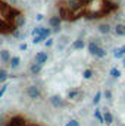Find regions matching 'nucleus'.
Wrapping results in <instances>:
<instances>
[{"mask_svg": "<svg viewBox=\"0 0 125 126\" xmlns=\"http://www.w3.org/2000/svg\"><path fill=\"white\" fill-rule=\"evenodd\" d=\"M3 15H4V19H6V21H9V22H12V24H13V21L16 19V16H18V15H21V10H19V9H16V7L9 6V7H7V10H6Z\"/></svg>", "mask_w": 125, "mask_h": 126, "instance_id": "f257e3e1", "label": "nucleus"}, {"mask_svg": "<svg viewBox=\"0 0 125 126\" xmlns=\"http://www.w3.org/2000/svg\"><path fill=\"white\" fill-rule=\"evenodd\" d=\"M49 101L53 107H65V101H63V98L61 95H52L49 98Z\"/></svg>", "mask_w": 125, "mask_h": 126, "instance_id": "f03ea898", "label": "nucleus"}, {"mask_svg": "<svg viewBox=\"0 0 125 126\" xmlns=\"http://www.w3.org/2000/svg\"><path fill=\"white\" fill-rule=\"evenodd\" d=\"M27 94L28 97L31 98V100H37V98H40V90H38V87H35V85H31V87H28V90H27Z\"/></svg>", "mask_w": 125, "mask_h": 126, "instance_id": "7ed1b4c3", "label": "nucleus"}, {"mask_svg": "<svg viewBox=\"0 0 125 126\" xmlns=\"http://www.w3.org/2000/svg\"><path fill=\"white\" fill-rule=\"evenodd\" d=\"M6 126H25V119L22 116H13Z\"/></svg>", "mask_w": 125, "mask_h": 126, "instance_id": "20e7f679", "label": "nucleus"}, {"mask_svg": "<svg viewBox=\"0 0 125 126\" xmlns=\"http://www.w3.org/2000/svg\"><path fill=\"white\" fill-rule=\"evenodd\" d=\"M62 25V18L61 16H52L49 18V27L50 28H61Z\"/></svg>", "mask_w": 125, "mask_h": 126, "instance_id": "39448f33", "label": "nucleus"}, {"mask_svg": "<svg viewBox=\"0 0 125 126\" xmlns=\"http://www.w3.org/2000/svg\"><path fill=\"white\" fill-rule=\"evenodd\" d=\"M47 59H49V56H47V53H44V51H38V53L35 54V63L44 64V63L47 62Z\"/></svg>", "mask_w": 125, "mask_h": 126, "instance_id": "423d86ee", "label": "nucleus"}, {"mask_svg": "<svg viewBox=\"0 0 125 126\" xmlns=\"http://www.w3.org/2000/svg\"><path fill=\"white\" fill-rule=\"evenodd\" d=\"M25 24H27V18H25L22 13H21V15H18V16H16V19L13 21V25H15L16 28H21V27H24Z\"/></svg>", "mask_w": 125, "mask_h": 126, "instance_id": "0eeeda50", "label": "nucleus"}, {"mask_svg": "<svg viewBox=\"0 0 125 126\" xmlns=\"http://www.w3.org/2000/svg\"><path fill=\"white\" fill-rule=\"evenodd\" d=\"M87 47H88L90 54H93V56H96V53H97V51H99V48H100V46H99V43H97V41H90Z\"/></svg>", "mask_w": 125, "mask_h": 126, "instance_id": "6e6552de", "label": "nucleus"}, {"mask_svg": "<svg viewBox=\"0 0 125 126\" xmlns=\"http://www.w3.org/2000/svg\"><path fill=\"white\" fill-rule=\"evenodd\" d=\"M113 31L118 37H125V24H116Z\"/></svg>", "mask_w": 125, "mask_h": 126, "instance_id": "1a4fd4ad", "label": "nucleus"}, {"mask_svg": "<svg viewBox=\"0 0 125 126\" xmlns=\"http://www.w3.org/2000/svg\"><path fill=\"white\" fill-rule=\"evenodd\" d=\"M71 47H72L74 50H83V48L85 47V43H84V40L78 38V40H75V41L71 44Z\"/></svg>", "mask_w": 125, "mask_h": 126, "instance_id": "9d476101", "label": "nucleus"}, {"mask_svg": "<svg viewBox=\"0 0 125 126\" xmlns=\"http://www.w3.org/2000/svg\"><path fill=\"white\" fill-rule=\"evenodd\" d=\"M97 30H99V32H100V34H110V31H112V27H110L109 24H100V25L97 27Z\"/></svg>", "mask_w": 125, "mask_h": 126, "instance_id": "9b49d317", "label": "nucleus"}, {"mask_svg": "<svg viewBox=\"0 0 125 126\" xmlns=\"http://www.w3.org/2000/svg\"><path fill=\"white\" fill-rule=\"evenodd\" d=\"M10 53H9V50H0V60L3 63H9L10 60Z\"/></svg>", "mask_w": 125, "mask_h": 126, "instance_id": "f8f14e48", "label": "nucleus"}, {"mask_svg": "<svg viewBox=\"0 0 125 126\" xmlns=\"http://www.w3.org/2000/svg\"><path fill=\"white\" fill-rule=\"evenodd\" d=\"M103 120H104L106 125H112V123H113V116H112V113L107 111V110H104V111H103Z\"/></svg>", "mask_w": 125, "mask_h": 126, "instance_id": "ddd939ff", "label": "nucleus"}, {"mask_svg": "<svg viewBox=\"0 0 125 126\" xmlns=\"http://www.w3.org/2000/svg\"><path fill=\"white\" fill-rule=\"evenodd\" d=\"M19 63H21V57H19V56H13V57H10V60H9V64H10L12 69H16V67L19 66Z\"/></svg>", "mask_w": 125, "mask_h": 126, "instance_id": "4468645a", "label": "nucleus"}, {"mask_svg": "<svg viewBox=\"0 0 125 126\" xmlns=\"http://www.w3.org/2000/svg\"><path fill=\"white\" fill-rule=\"evenodd\" d=\"M41 66H43V64H40V63H34V64H31V67H30V72H31L32 75L40 73V72H41Z\"/></svg>", "mask_w": 125, "mask_h": 126, "instance_id": "2eb2a0df", "label": "nucleus"}, {"mask_svg": "<svg viewBox=\"0 0 125 126\" xmlns=\"http://www.w3.org/2000/svg\"><path fill=\"white\" fill-rule=\"evenodd\" d=\"M109 75H110L113 79H118V78L121 76V70H119L118 67H112V69H110V72H109Z\"/></svg>", "mask_w": 125, "mask_h": 126, "instance_id": "dca6fc26", "label": "nucleus"}, {"mask_svg": "<svg viewBox=\"0 0 125 126\" xmlns=\"http://www.w3.org/2000/svg\"><path fill=\"white\" fill-rule=\"evenodd\" d=\"M44 40H47L43 34H40V35H34V38H32V43L34 44H40V43H44Z\"/></svg>", "mask_w": 125, "mask_h": 126, "instance_id": "f3484780", "label": "nucleus"}, {"mask_svg": "<svg viewBox=\"0 0 125 126\" xmlns=\"http://www.w3.org/2000/svg\"><path fill=\"white\" fill-rule=\"evenodd\" d=\"M9 78V75H7V72L4 70V69H0V84H3V82H6V79Z\"/></svg>", "mask_w": 125, "mask_h": 126, "instance_id": "a211bd4d", "label": "nucleus"}, {"mask_svg": "<svg viewBox=\"0 0 125 126\" xmlns=\"http://www.w3.org/2000/svg\"><path fill=\"white\" fill-rule=\"evenodd\" d=\"M80 94H81V91H80V90H71V91L68 93V98H69V100H72V98L78 97Z\"/></svg>", "mask_w": 125, "mask_h": 126, "instance_id": "6ab92c4d", "label": "nucleus"}, {"mask_svg": "<svg viewBox=\"0 0 125 126\" xmlns=\"http://www.w3.org/2000/svg\"><path fill=\"white\" fill-rule=\"evenodd\" d=\"M94 117L97 119V122H100V123H104V120H103V114L100 113V110L97 109V110H94Z\"/></svg>", "mask_w": 125, "mask_h": 126, "instance_id": "aec40b11", "label": "nucleus"}, {"mask_svg": "<svg viewBox=\"0 0 125 126\" xmlns=\"http://www.w3.org/2000/svg\"><path fill=\"white\" fill-rule=\"evenodd\" d=\"M113 56H115L116 59H122V57H124V53H122L121 47H119V48H115V50H113Z\"/></svg>", "mask_w": 125, "mask_h": 126, "instance_id": "412c9836", "label": "nucleus"}, {"mask_svg": "<svg viewBox=\"0 0 125 126\" xmlns=\"http://www.w3.org/2000/svg\"><path fill=\"white\" fill-rule=\"evenodd\" d=\"M102 95H103V93H96V95H94V98H93V104H99L100 103V100H102Z\"/></svg>", "mask_w": 125, "mask_h": 126, "instance_id": "4be33fe9", "label": "nucleus"}, {"mask_svg": "<svg viewBox=\"0 0 125 126\" xmlns=\"http://www.w3.org/2000/svg\"><path fill=\"white\" fill-rule=\"evenodd\" d=\"M104 56H106V50L100 47V48H99V51L96 53V57H99V59H103Z\"/></svg>", "mask_w": 125, "mask_h": 126, "instance_id": "5701e85b", "label": "nucleus"}, {"mask_svg": "<svg viewBox=\"0 0 125 126\" xmlns=\"http://www.w3.org/2000/svg\"><path fill=\"white\" fill-rule=\"evenodd\" d=\"M83 76H84L85 79H90V78L93 76V70H91V69H85V70L83 72Z\"/></svg>", "mask_w": 125, "mask_h": 126, "instance_id": "b1692460", "label": "nucleus"}, {"mask_svg": "<svg viewBox=\"0 0 125 126\" xmlns=\"http://www.w3.org/2000/svg\"><path fill=\"white\" fill-rule=\"evenodd\" d=\"M52 32H53V31H52L50 28H44V27H43V31H41V34H43L46 38H49V37L52 35Z\"/></svg>", "mask_w": 125, "mask_h": 126, "instance_id": "393cba45", "label": "nucleus"}, {"mask_svg": "<svg viewBox=\"0 0 125 126\" xmlns=\"http://www.w3.org/2000/svg\"><path fill=\"white\" fill-rule=\"evenodd\" d=\"M41 31H43V27H35V28L31 31L32 37H34V35H40V34H41Z\"/></svg>", "mask_w": 125, "mask_h": 126, "instance_id": "a878e982", "label": "nucleus"}, {"mask_svg": "<svg viewBox=\"0 0 125 126\" xmlns=\"http://www.w3.org/2000/svg\"><path fill=\"white\" fill-rule=\"evenodd\" d=\"M103 95H104V98H106V100H109V101L112 100V91H110V90H104Z\"/></svg>", "mask_w": 125, "mask_h": 126, "instance_id": "bb28decb", "label": "nucleus"}, {"mask_svg": "<svg viewBox=\"0 0 125 126\" xmlns=\"http://www.w3.org/2000/svg\"><path fill=\"white\" fill-rule=\"evenodd\" d=\"M6 90H7V84H4V82H3V85H1V88H0V98H1L3 95H4Z\"/></svg>", "mask_w": 125, "mask_h": 126, "instance_id": "cd10ccee", "label": "nucleus"}, {"mask_svg": "<svg viewBox=\"0 0 125 126\" xmlns=\"http://www.w3.org/2000/svg\"><path fill=\"white\" fill-rule=\"evenodd\" d=\"M65 126H80V122H78V120H75V119H72V120H69Z\"/></svg>", "mask_w": 125, "mask_h": 126, "instance_id": "c85d7f7f", "label": "nucleus"}, {"mask_svg": "<svg viewBox=\"0 0 125 126\" xmlns=\"http://www.w3.org/2000/svg\"><path fill=\"white\" fill-rule=\"evenodd\" d=\"M53 44H55V41H53V40H50V38H47V40L44 41V46H46L47 48H49V47H52Z\"/></svg>", "mask_w": 125, "mask_h": 126, "instance_id": "c756f323", "label": "nucleus"}, {"mask_svg": "<svg viewBox=\"0 0 125 126\" xmlns=\"http://www.w3.org/2000/svg\"><path fill=\"white\" fill-rule=\"evenodd\" d=\"M93 0H80V3L83 4V6H87V4H90Z\"/></svg>", "mask_w": 125, "mask_h": 126, "instance_id": "7c9ffc66", "label": "nucleus"}, {"mask_svg": "<svg viewBox=\"0 0 125 126\" xmlns=\"http://www.w3.org/2000/svg\"><path fill=\"white\" fill-rule=\"evenodd\" d=\"M27 48H28V46H27L25 43H22V44L19 46V50H22V51H24V50H27Z\"/></svg>", "mask_w": 125, "mask_h": 126, "instance_id": "2f4dec72", "label": "nucleus"}, {"mask_svg": "<svg viewBox=\"0 0 125 126\" xmlns=\"http://www.w3.org/2000/svg\"><path fill=\"white\" fill-rule=\"evenodd\" d=\"M35 18H37V21H43V19H44V15H41V13H38V15H37Z\"/></svg>", "mask_w": 125, "mask_h": 126, "instance_id": "473e14b6", "label": "nucleus"}, {"mask_svg": "<svg viewBox=\"0 0 125 126\" xmlns=\"http://www.w3.org/2000/svg\"><path fill=\"white\" fill-rule=\"evenodd\" d=\"M0 126H4V116H0Z\"/></svg>", "mask_w": 125, "mask_h": 126, "instance_id": "72a5a7b5", "label": "nucleus"}, {"mask_svg": "<svg viewBox=\"0 0 125 126\" xmlns=\"http://www.w3.org/2000/svg\"><path fill=\"white\" fill-rule=\"evenodd\" d=\"M9 1H10V3H12V4H16V3H18V1H19V0H9Z\"/></svg>", "mask_w": 125, "mask_h": 126, "instance_id": "f704fd0d", "label": "nucleus"}, {"mask_svg": "<svg viewBox=\"0 0 125 126\" xmlns=\"http://www.w3.org/2000/svg\"><path fill=\"white\" fill-rule=\"evenodd\" d=\"M122 64H124V67H125V56L122 57Z\"/></svg>", "mask_w": 125, "mask_h": 126, "instance_id": "c9c22d12", "label": "nucleus"}, {"mask_svg": "<svg viewBox=\"0 0 125 126\" xmlns=\"http://www.w3.org/2000/svg\"><path fill=\"white\" fill-rule=\"evenodd\" d=\"M35 126H37V125H35Z\"/></svg>", "mask_w": 125, "mask_h": 126, "instance_id": "e433bc0d", "label": "nucleus"}]
</instances>
